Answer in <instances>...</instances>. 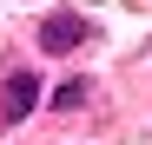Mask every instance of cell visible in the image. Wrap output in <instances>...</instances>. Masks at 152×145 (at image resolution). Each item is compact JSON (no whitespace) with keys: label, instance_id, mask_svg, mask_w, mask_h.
Masks as SVG:
<instances>
[{"label":"cell","instance_id":"cell-1","mask_svg":"<svg viewBox=\"0 0 152 145\" xmlns=\"http://www.w3.org/2000/svg\"><path fill=\"white\" fill-rule=\"evenodd\" d=\"M33 99H40V79H33V72H13V79L0 86V112H7V119L33 112Z\"/></svg>","mask_w":152,"mask_h":145},{"label":"cell","instance_id":"cell-2","mask_svg":"<svg viewBox=\"0 0 152 145\" xmlns=\"http://www.w3.org/2000/svg\"><path fill=\"white\" fill-rule=\"evenodd\" d=\"M80 40H86V20H80V13H53V20L40 27V46H46V53H60V46H80Z\"/></svg>","mask_w":152,"mask_h":145},{"label":"cell","instance_id":"cell-3","mask_svg":"<svg viewBox=\"0 0 152 145\" xmlns=\"http://www.w3.org/2000/svg\"><path fill=\"white\" fill-rule=\"evenodd\" d=\"M80 99H86V79H66V86L53 92V106H80Z\"/></svg>","mask_w":152,"mask_h":145}]
</instances>
